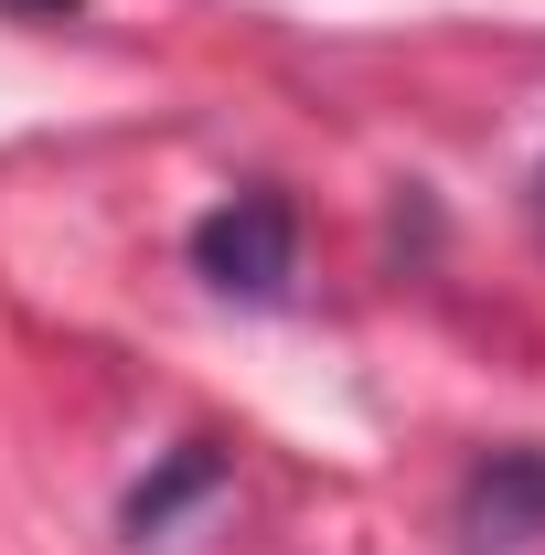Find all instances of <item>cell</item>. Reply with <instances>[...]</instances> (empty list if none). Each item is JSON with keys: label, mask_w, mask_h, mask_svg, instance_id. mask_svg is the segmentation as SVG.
<instances>
[{"label": "cell", "mask_w": 545, "mask_h": 555, "mask_svg": "<svg viewBox=\"0 0 545 555\" xmlns=\"http://www.w3.org/2000/svg\"><path fill=\"white\" fill-rule=\"evenodd\" d=\"M535 214H545V171H535Z\"/></svg>", "instance_id": "obj_5"}, {"label": "cell", "mask_w": 545, "mask_h": 555, "mask_svg": "<svg viewBox=\"0 0 545 555\" xmlns=\"http://www.w3.org/2000/svg\"><path fill=\"white\" fill-rule=\"evenodd\" d=\"M545 534V449H492L460 481V555H524Z\"/></svg>", "instance_id": "obj_2"}, {"label": "cell", "mask_w": 545, "mask_h": 555, "mask_svg": "<svg viewBox=\"0 0 545 555\" xmlns=\"http://www.w3.org/2000/svg\"><path fill=\"white\" fill-rule=\"evenodd\" d=\"M182 257L204 278L214 299H246V310H278L289 299V278H300V214L278 182H246V193H225V204L182 235Z\"/></svg>", "instance_id": "obj_1"}, {"label": "cell", "mask_w": 545, "mask_h": 555, "mask_svg": "<svg viewBox=\"0 0 545 555\" xmlns=\"http://www.w3.org/2000/svg\"><path fill=\"white\" fill-rule=\"evenodd\" d=\"M214 491H225V449H214V438H182V449L118 502V524H129V545H150V534H172V524H182L193 502H214Z\"/></svg>", "instance_id": "obj_3"}, {"label": "cell", "mask_w": 545, "mask_h": 555, "mask_svg": "<svg viewBox=\"0 0 545 555\" xmlns=\"http://www.w3.org/2000/svg\"><path fill=\"white\" fill-rule=\"evenodd\" d=\"M0 11H33V22H65V11H86V0H0Z\"/></svg>", "instance_id": "obj_4"}]
</instances>
